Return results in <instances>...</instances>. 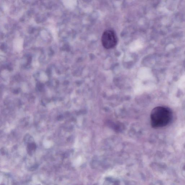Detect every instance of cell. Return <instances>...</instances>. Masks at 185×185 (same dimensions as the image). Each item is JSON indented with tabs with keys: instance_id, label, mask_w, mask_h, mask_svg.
<instances>
[{
	"instance_id": "2",
	"label": "cell",
	"mask_w": 185,
	"mask_h": 185,
	"mask_svg": "<svg viewBox=\"0 0 185 185\" xmlns=\"http://www.w3.org/2000/svg\"><path fill=\"white\" fill-rule=\"evenodd\" d=\"M101 41L105 49H110L116 45L117 38L114 31L111 30H107L103 34Z\"/></svg>"
},
{
	"instance_id": "1",
	"label": "cell",
	"mask_w": 185,
	"mask_h": 185,
	"mask_svg": "<svg viewBox=\"0 0 185 185\" xmlns=\"http://www.w3.org/2000/svg\"><path fill=\"white\" fill-rule=\"evenodd\" d=\"M173 115L170 109L158 106L153 109L151 114V126L154 128L164 127L171 122Z\"/></svg>"
}]
</instances>
